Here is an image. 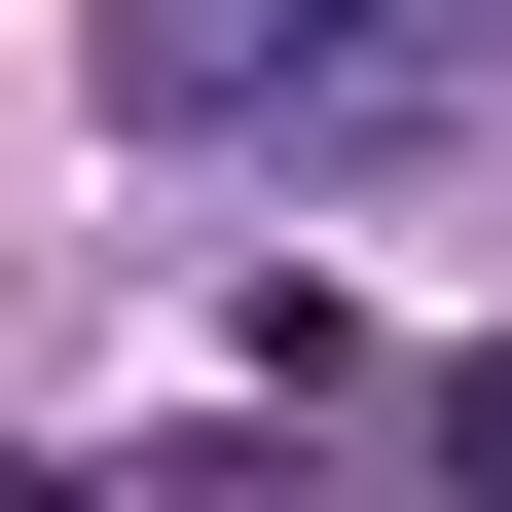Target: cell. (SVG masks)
Returning a JSON list of instances; mask_svg holds the SVG:
<instances>
[{
  "instance_id": "obj_2",
  "label": "cell",
  "mask_w": 512,
  "mask_h": 512,
  "mask_svg": "<svg viewBox=\"0 0 512 512\" xmlns=\"http://www.w3.org/2000/svg\"><path fill=\"white\" fill-rule=\"evenodd\" d=\"M0 512H110V476H0Z\"/></svg>"
},
{
  "instance_id": "obj_1",
  "label": "cell",
  "mask_w": 512,
  "mask_h": 512,
  "mask_svg": "<svg viewBox=\"0 0 512 512\" xmlns=\"http://www.w3.org/2000/svg\"><path fill=\"white\" fill-rule=\"evenodd\" d=\"M439 476H476V512H512V366H439Z\"/></svg>"
}]
</instances>
